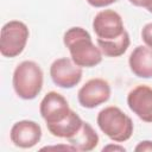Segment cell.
<instances>
[{
    "instance_id": "obj_15",
    "label": "cell",
    "mask_w": 152,
    "mask_h": 152,
    "mask_svg": "<svg viewBox=\"0 0 152 152\" xmlns=\"http://www.w3.org/2000/svg\"><path fill=\"white\" fill-rule=\"evenodd\" d=\"M141 39L146 46L152 49V23L146 24L141 30Z\"/></svg>"
},
{
    "instance_id": "obj_9",
    "label": "cell",
    "mask_w": 152,
    "mask_h": 152,
    "mask_svg": "<svg viewBox=\"0 0 152 152\" xmlns=\"http://www.w3.org/2000/svg\"><path fill=\"white\" fill-rule=\"evenodd\" d=\"M129 109L145 122H152V88L148 86H137L127 95Z\"/></svg>"
},
{
    "instance_id": "obj_8",
    "label": "cell",
    "mask_w": 152,
    "mask_h": 152,
    "mask_svg": "<svg viewBox=\"0 0 152 152\" xmlns=\"http://www.w3.org/2000/svg\"><path fill=\"white\" fill-rule=\"evenodd\" d=\"M39 112L48 125L63 120L69 114L70 108L66 99L63 95L56 91H50L43 97L39 106Z\"/></svg>"
},
{
    "instance_id": "obj_3",
    "label": "cell",
    "mask_w": 152,
    "mask_h": 152,
    "mask_svg": "<svg viewBox=\"0 0 152 152\" xmlns=\"http://www.w3.org/2000/svg\"><path fill=\"white\" fill-rule=\"evenodd\" d=\"M97 125L100 129L116 142L126 141L133 133V121L119 107L109 106L97 114Z\"/></svg>"
},
{
    "instance_id": "obj_5",
    "label": "cell",
    "mask_w": 152,
    "mask_h": 152,
    "mask_svg": "<svg viewBox=\"0 0 152 152\" xmlns=\"http://www.w3.org/2000/svg\"><path fill=\"white\" fill-rule=\"evenodd\" d=\"M50 76L53 83L61 88H72L82 78V68L74 63L71 58L62 57L52 62Z\"/></svg>"
},
{
    "instance_id": "obj_18",
    "label": "cell",
    "mask_w": 152,
    "mask_h": 152,
    "mask_svg": "<svg viewBox=\"0 0 152 152\" xmlns=\"http://www.w3.org/2000/svg\"><path fill=\"white\" fill-rule=\"evenodd\" d=\"M116 0H87V2L93 7H104L108 5H112Z\"/></svg>"
},
{
    "instance_id": "obj_13",
    "label": "cell",
    "mask_w": 152,
    "mask_h": 152,
    "mask_svg": "<svg viewBox=\"0 0 152 152\" xmlns=\"http://www.w3.org/2000/svg\"><path fill=\"white\" fill-rule=\"evenodd\" d=\"M66 140L78 151H91L99 144V135L90 124L83 121L80 131L76 134L66 138Z\"/></svg>"
},
{
    "instance_id": "obj_21",
    "label": "cell",
    "mask_w": 152,
    "mask_h": 152,
    "mask_svg": "<svg viewBox=\"0 0 152 152\" xmlns=\"http://www.w3.org/2000/svg\"><path fill=\"white\" fill-rule=\"evenodd\" d=\"M147 11H148V12H151V13H152V4H151V5H150V6H148V7H147Z\"/></svg>"
},
{
    "instance_id": "obj_11",
    "label": "cell",
    "mask_w": 152,
    "mask_h": 152,
    "mask_svg": "<svg viewBox=\"0 0 152 152\" xmlns=\"http://www.w3.org/2000/svg\"><path fill=\"white\" fill-rule=\"evenodd\" d=\"M132 72L141 78L152 77V49L148 46H137L128 58Z\"/></svg>"
},
{
    "instance_id": "obj_12",
    "label": "cell",
    "mask_w": 152,
    "mask_h": 152,
    "mask_svg": "<svg viewBox=\"0 0 152 152\" xmlns=\"http://www.w3.org/2000/svg\"><path fill=\"white\" fill-rule=\"evenodd\" d=\"M82 124H83V121L78 116V114H76L74 110L70 109L69 114L63 120H61L56 124H48L46 127H48L49 132L55 137L69 138L80 131Z\"/></svg>"
},
{
    "instance_id": "obj_19",
    "label": "cell",
    "mask_w": 152,
    "mask_h": 152,
    "mask_svg": "<svg viewBox=\"0 0 152 152\" xmlns=\"http://www.w3.org/2000/svg\"><path fill=\"white\" fill-rule=\"evenodd\" d=\"M131 4H133L134 6H138V7H145L147 8L151 4H152V0H128Z\"/></svg>"
},
{
    "instance_id": "obj_20",
    "label": "cell",
    "mask_w": 152,
    "mask_h": 152,
    "mask_svg": "<svg viewBox=\"0 0 152 152\" xmlns=\"http://www.w3.org/2000/svg\"><path fill=\"white\" fill-rule=\"evenodd\" d=\"M102 151H125V148L122 146H118V145H108V146H104L102 148Z\"/></svg>"
},
{
    "instance_id": "obj_2",
    "label": "cell",
    "mask_w": 152,
    "mask_h": 152,
    "mask_svg": "<svg viewBox=\"0 0 152 152\" xmlns=\"http://www.w3.org/2000/svg\"><path fill=\"white\" fill-rule=\"evenodd\" d=\"M13 88L15 94L24 100L34 99L43 87V71L33 61H24L13 72Z\"/></svg>"
},
{
    "instance_id": "obj_14",
    "label": "cell",
    "mask_w": 152,
    "mask_h": 152,
    "mask_svg": "<svg viewBox=\"0 0 152 152\" xmlns=\"http://www.w3.org/2000/svg\"><path fill=\"white\" fill-rule=\"evenodd\" d=\"M129 34L125 31L116 39H101L97 38V46L100 48L102 55L107 57H119L126 52L129 46Z\"/></svg>"
},
{
    "instance_id": "obj_16",
    "label": "cell",
    "mask_w": 152,
    "mask_h": 152,
    "mask_svg": "<svg viewBox=\"0 0 152 152\" xmlns=\"http://www.w3.org/2000/svg\"><path fill=\"white\" fill-rule=\"evenodd\" d=\"M77 151L72 145H57V146H46V147H43L40 148V151Z\"/></svg>"
},
{
    "instance_id": "obj_17",
    "label": "cell",
    "mask_w": 152,
    "mask_h": 152,
    "mask_svg": "<svg viewBox=\"0 0 152 152\" xmlns=\"http://www.w3.org/2000/svg\"><path fill=\"white\" fill-rule=\"evenodd\" d=\"M137 152H152V141L150 140H145V141H140L135 148Z\"/></svg>"
},
{
    "instance_id": "obj_1",
    "label": "cell",
    "mask_w": 152,
    "mask_h": 152,
    "mask_svg": "<svg viewBox=\"0 0 152 152\" xmlns=\"http://www.w3.org/2000/svg\"><path fill=\"white\" fill-rule=\"evenodd\" d=\"M64 45L69 49L71 59L81 68H91L102 61V52L95 46L90 34L82 27L69 28L63 37Z\"/></svg>"
},
{
    "instance_id": "obj_4",
    "label": "cell",
    "mask_w": 152,
    "mask_h": 152,
    "mask_svg": "<svg viewBox=\"0 0 152 152\" xmlns=\"http://www.w3.org/2000/svg\"><path fill=\"white\" fill-rule=\"evenodd\" d=\"M28 39L27 26L19 20L6 23L0 32V53L5 57H15L20 55Z\"/></svg>"
},
{
    "instance_id": "obj_10",
    "label": "cell",
    "mask_w": 152,
    "mask_h": 152,
    "mask_svg": "<svg viewBox=\"0 0 152 152\" xmlns=\"http://www.w3.org/2000/svg\"><path fill=\"white\" fill-rule=\"evenodd\" d=\"M11 141L21 148H30L39 142L42 138L40 126L32 120H21L11 128Z\"/></svg>"
},
{
    "instance_id": "obj_7",
    "label": "cell",
    "mask_w": 152,
    "mask_h": 152,
    "mask_svg": "<svg viewBox=\"0 0 152 152\" xmlns=\"http://www.w3.org/2000/svg\"><path fill=\"white\" fill-rule=\"evenodd\" d=\"M93 30L101 39H116L126 31L120 14L113 10L99 12L93 20Z\"/></svg>"
},
{
    "instance_id": "obj_6",
    "label": "cell",
    "mask_w": 152,
    "mask_h": 152,
    "mask_svg": "<svg viewBox=\"0 0 152 152\" xmlns=\"http://www.w3.org/2000/svg\"><path fill=\"white\" fill-rule=\"evenodd\" d=\"M110 97V86L103 78L87 81L77 93L78 102L84 108H95Z\"/></svg>"
}]
</instances>
